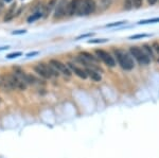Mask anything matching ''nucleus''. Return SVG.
<instances>
[{
	"label": "nucleus",
	"mask_w": 159,
	"mask_h": 158,
	"mask_svg": "<svg viewBox=\"0 0 159 158\" xmlns=\"http://www.w3.org/2000/svg\"><path fill=\"white\" fill-rule=\"evenodd\" d=\"M114 54L116 56L118 64L121 66L122 69L124 70H132L135 67L134 58L129 52L122 50V49H115Z\"/></svg>",
	"instance_id": "nucleus-1"
},
{
	"label": "nucleus",
	"mask_w": 159,
	"mask_h": 158,
	"mask_svg": "<svg viewBox=\"0 0 159 158\" xmlns=\"http://www.w3.org/2000/svg\"><path fill=\"white\" fill-rule=\"evenodd\" d=\"M34 71L37 73L38 75L42 76V78H43V79H46V80L51 79L52 76L60 75L58 71L56 70L52 65H50V64L48 65V64H45V63H39L38 65L35 66Z\"/></svg>",
	"instance_id": "nucleus-2"
},
{
	"label": "nucleus",
	"mask_w": 159,
	"mask_h": 158,
	"mask_svg": "<svg viewBox=\"0 0 159 158\" xmlns=\"http://www.w3.org/2000/svg\"><path fill=\"white\" fill-rule=\"evenodd\" d=\"M129 54L132 55V57H134L140 65L147 66L151 63V58L148 57V55L144 52V50L141 49L139 47H130Z\"/></svg>",
	"instance_id": "nucleus-3"
},
{
	"label": "nucleus",
	"mask_w": 159,
	"mask_h": 158,
	"mask_svg": "<svg viewBox=\"0 0 159 158\" xmlns=\"http://www.w3.org/2000/svg\"><path fill=\"white\" fill-rule=\"evenodd\" d=\"M97 11V3L94 0H82L76 14L79 16H88Z\"/></svg>",
	"instance_id": "nucleus-4"
},
{
	"label": "nucleus",
	"mask_w": 159,
	"mask_h": 158,
	"mask_svg": "<svg viewBox=\"0 0 159 158\" xmlns=\"http://www.w3.org/2000/svg\"><path fill=\"white\" fill-rule=\"evenodd\" d=\"M96 54L98 56L99 60H101L105 65H107L108 67H115L116 66V60L112 56L110 53H108L107 51L102 50V49H98L96 50Z\"/></svg>",
	"instance_id": "nucleus-5"
},
{
	"label": "nucleus",
	"mask_w": 159,
	"mask_h": 158,
	"mask_svg": "<svg viewBox=\"0 0 159 158\" xmlns=\"http://www.w3.org/2000/svg\"><path fill=\"white\" fill-rule=\"evenodd\" d=\"M69 2H70L69 0H58L54 12L55 19H60L61 17L65 16V15H67V9H68Z\"/></svg>",
	"instance_id": "nucleus-6"
},
{
	"label": "nucleus",
	"mask_w": 159,
	"mask_h": 158,
	"mask_svg": "<svg viewBox=\"0 0 159 158\" xmlns=\"http://www.w3.org/2000/svg\"><path fill=\"white\" fill-rule=\"evenodd\" d=\"M50 65H52L53 67L55 68L56 70L58 71V72L63 73L64 75H67V76H71V70L69 69V67L66 64L61 63V61L58 60H51L50 61Z\"/></svg>",
	"instance_id": "nucleus-7"
},
{
	"label": "nucleus",
	"mask_w": 159,
	"mask_h": 158,
	"mask_svg": "<svg viewBox=\"0 0 159 158\" xmlns=\"http://www.w3.org/2000/svg\"><path fill=\"white\" fill-rule=\"evenodd\" d=\"M67 66L69 67V69L72 71V72H74V74L78 75L79 78L83 79V80H86V79L88 78V75H87V73H86V70L83 69V68H80L72 63H68Z\"/></svg>",
	"instance_id": "nucleus-8"
},
{
	"label": "nucleus",
	"mask_w": 159,
	"mask_h": 158,
	"mask_svg": "<svg viewBox=\"0 0 159 158\" xmlns=\"http://www.w3.org/2000/svg\"><path fill=\"white\" fill-rule=\"evenodd\" d=\"M82 0H71L68 4V9H67V15L68 16H72V15L76 14L79 10V7L81 4Z\"/></svg>",
	"instance_id": "nucleus-9"
},
{
	"label": "nucleus",
	"mask_w": 159,
	"mask_h": 158,
	"mask_svg": "<svg viewBox=\"0 0 159 158\" xmlns=\"http://www.w3.org/2000/svg\"><path fill=\"white\" fill-rule=\"evenodd\" d=\"M96 3H97V11L104 12L111 6L112 0H98Z\"/></svg>",
	"instance_id": "nucleus-10"
},
{
	"label": "nucleus",
	"mask_w": 159,
	"mask_h": 158,
	"mask_svg": "<svg viewBox=\"0 0 159 158\" xmlns=\"http://www.w3.org/2000/svg\"><path fill=\"white\" fill-rule=\"evenodd\" d=\"M86 73H87V75L89 76V78L91 79V80H93V81H96V82H100V81L102 80V78H101V74L98 72L97 70H94V69H91V68H86Z\"/></svg>",
	"instance_id": "nucleus-11"
},
{
	"label": "nucleus",
	"mask_w": 159,
	"mask_h": 158,
	"mask_svg": "<svg viewBox=\"0 0 159 158\" xmlns=\"http://www.w3.org/2000/svg\"><path fill=\"white\" fill-rule=\"evenodd\" d=\"M80 56L83 57L84 60H86L87 62H89V63L97 64V63L99 62V58L98 57H96L94 55H92L91 53L87 52V51H83V52H81V53H80Z\"/></svg>",
	"instance_id": "nucleus-12"
},
{
	"label": "nucleus",
	"mask_w": 159,
	"mask_h": 158,
	"mask_svg": "<svg viewBox=\"0 0 159 158\" xmlns=\"http://www.w3.org/2000/svg\"><path fill=\"white\" fill-rule=\"evenodd\" d=\"M142 49L144 50V52L148 55V57H150L151 60H155V52H154L152 46L148 44H144L142 46Z\"/></svg>",
	"instance_id": "nucleus-13"
},
{
	"label": "nucleus",
	"mask_w": 159,
	"mask_h": 158,
	"mask_svg": "<svg viewBox=\"0 0 159 158\" xmlns=\"http://www.w3.org/2000/svg\"><path fill=\"white\" fill-rule=\"evenodd\" d=\"M15 10H16V3H13L12 6L10 7L6 16H4V21H9V20H11L13 17L15 16Z\"/></svg>",
	"instance_id": "nucleus-14"
},
{
	"label": "nucleus",
	"mask_w": 159,
	"mask_h": 158,
	"mask_svg": "<svg viewBox=\"0 0 159 158\" xmlns=\"http://www.w3.org/2000/svg\"><path fill=\"white\" fill-rule=\"evenodd\" d=\"M57 2H58V0H49V2H48L47 7H46V10H45L46 16H47L48 14H50V12L52 11V10L56 7Z\"/></svg>",
	"instance_id": "nucleus-15"
},
{
	"label": "nucleus",
	"mask_w": 159,
	"mask_h": 158,
	"mask_svg": "<svg viewBox=\"0 0 159 158\" xmlns=\"http://www.w3.org/2000/svg\"><path fill=\"white\" fill-rule=\"evenodd\" d=\"M42 16H43V13H40V12L34 13V14H32L29 18H28V22H29V24H31V22H34L35 20H38Z\"/></svg>",
	"instance_id": "nucleus-16"
},
{
	"label": "nucleus",
	"mask_w": 159,
	"mask_h": 158,
	"mask_svg": "<svg viewBox=\"0 0 159 158\" xmlns=\"http://www.w3.org/2000/svg\"><path fill=\"white\" fill-rule=\"evenodd\" d=\"M155 22H159V17H156V18H151V19H145V20H141V21L138 22V25L155 24Z\"/></svg>",
	"instance_id": "nucleus-17"
},
{
	"label": "nucleus",
	"mask_w": 159,
	"mask_h": 158,
	"mask_svg": "<svg viewBox=\"0 0 159 158\" xmlns=\"http://www.w3.org/2000/svg\"><path fill=\"white\" fill-rule=\"evenodd\" d=\"M134 7V0H125L124 2V9L125 10H132Z\"/></svg>",
	"instance_id": "nucleus-18"
},
{
	"label": "nucleus",
	"mask_w": 159,
	"mask_h": 158,
	"mask_svg": "<svg viewBox=\"0 0 159 158\" xmlns=\"http://www.w3.org/2000/svg\"><path fill=\"white\" fill-rule=\"evenodd\" d=\"M107 39H105V38H102V39H90L88 40L89 44H101V43H106Z\"/></svg>",
	"instance_id": "nucleus-19"
},
{
	"label": "nucleus",
	"mask_w": 159,
	"mask_h": 158,
	"mask_svg": "<svg viewBox=\"0 0 159 158\" xmlns=\"http://www.w3.org/2000/svg\"><path fill=\"white\" fill-rule=\"evenodd\" d=\"M126 24V21H118V22H112V24H108L106 25L107 28H112V27H118V25H124Z\"/></svg>",
	"instance_id": "nucleus-20"
},
{
	"label": "nucleus",
	"mask_w": 159,
	"mask_h": 158,
	"mask_svg": "<svg viewBox=\"0 0 159 158\" xmlns=\"http://www.w3.org/2000/svg\"><path fill=\"white\" fill-rule=\"evenodd\" d=\"M22 53L21 52H14V53H11V54H7V58H16V57H18V56H20Z\"/></svg>",
	"instance_id": "nucleus-21"
},
{
	"label": "nucleus",
	"mask_w": 159,
	"mask_h": 158,
	"mask_svg": "<svg viewBox=\"0 0 159 158\" xmlns=\"http://www.w3.org/2000/svg\"><path fill=\"white\" fill-rule=\"evenodd\" d=\"M150 36L148 34H136L129 37V39H137V38H143V37H148Z\"/></svg>",
	"instance_id": "nucleus-22"
},
{
	"label": "nucleus",
	"mask_w": 159,
	"mask_h": 158,
	"mask_svg": "<svg viewBox=\"0 0 159 158\" xmlns=\"http://www.w3.org/2000/svg\"><path fill=\"white\" fill-rule=\"evenodd\" d=\"M143 0H134V7L136 9H139V7L142 6Z\"/></svg>",
	"instance_id": "nucleus-23"
},
{
	"label": "nucleus",
	"mask_w": 159,
	"mask_h": 158,
	"mask_svg": "<svg viewBox=\"0 0 159 158\" xmlns=\"http://www.w3.org/2000/svg\"><path fill=\"white\" fill-rule=\"evenodd\" d=\"M152 48H153V50L155 51V52H157L158 54H159V44L157 42H155L154 44L152 45Z\"/></svg>",
	"instance_id": "nucleus-24"
},
{
	"label": "nucleus",
	"mask_w": 159,
	"mask_h": 158,
	"mask_svg": "<svg viewBox=\"0 0 159 158\" xmlns=\"http://www.w3.org/2000/svg\"><path fill=\"white\" fill-rule=\"evenodd\" d=\"M27 32L25 30H18V31H14L12 33L13 35H18V34H25V33Z\"/></svg>",
	"instance_id": "nucleus-25"
},
{
	"label": "nucleus",
	"mask_w": 159,
	"mask_h": 158,
	"mask_svg": "<svg viewBox=\"0 0 159 158\" xmlns=\"http://www.w3.org/2000/svg\"><path fill=\"white\" fill-rule=\"evenodd\" d=\"M158 2V0H148V3L150 4V6H154V4H156Z\"/></svg>",
	"instance_id": "nucleus-26"
},
{
	"label": "nucleus",
	"mask_w": 159,
	"mask_h": 158,
	"mask_svg": "<svg viewBox=\"0 0 159 158\" xmlns=\"http://www.w3.org/2000/svg\"><path fill=\"white\" fill-rule=\"evenodd\" d=\"M37 54H38L37 51H34V52H32V53H28L27 56L28 57H31V56H34V55H37Z\"/></svg>",
	"instance_id": "nucleus-27"
},
{
	"label": "nucleus",
	"mask_w": 159,
	"mask_h": 158,
	"mask_svg": "<svg viewBox=\"0 0 159 158\" xmlns=\"http://www.w3.org/2000/svg\"><path fill=\"white\" fill-rule=\"evenodd\" d=\"M90 35H92L91 33H88V34H84V35H81V36H79L78 38H76V40L80 39V38H84V37H88V36H90Z\"/></svg>",
	"instance_id": "nucleus-28"
},
{
	"label": "nucleus",
	"mask_w": 159,
	"mask_h": 158,
	"mask_svg": "<svg viewBox=\"0 0 159 158\" xmlns=\"http://www.w3.org/2000/svg\"><path fill=\"white\" fill-rule=\"evenodd\" d=\"M2 9H3V3H2L1 0H0V12L2 11Z\"/></svg>",
	"instance_id": "nucleus-29"
},
{
	"label": "nucleus",
	"mask_w": 159,
	"mask_h": 158,
	"mask_svg": "<svg viewBox=\"0 0 159 158\" xmlns=\"http://www.w3.org/2000/svg\"><path fill=\"white\" fill-rule=\"evenodd\" d=\"M9 46H7V47H1V48H0V50H6V49H9Z\"/></svg>",
	"instance_id": "nucleus-30"
},
{
	"label": "nucleus",
	"mask_w": 159,
	"mask_h": 158,
	"mask_svg": "<svg viewBox=\"0 0 159 158\" xmlns=\"http://www.w3.org/2000/svg\"><path fill=\"white\" fill-rule=\"evenodd\" d=\"M4 2H10V1H12V0H3Z\"/></svg>",
	"instance_id": "nucleus-31"
},
{
	"label": "nucleus",
	"mask_w": 159,
	"mask_h": 158,
	"mask_svg": "<svg viewBox=\"0 0 159 158\" xmlns=\"http://www.w3.org/2000/svg\"><path fill=\"white\" fill-rule=\"evenodd\" d=\"M158 1H159V0H158Z\"/></svg>",
	"instance_id": "nucleus-32"
},
{
	"label": "nucleus",
	"mask_w": 159,
	"mask_h": 158,
	"mask_svg": "<svg viewBox=\"0 0 159 158\" xmlns=\"http://www.w3.org/2000/svg\"><path fill=\"white\" fill-rule=\"evenodd\" d=\"M158 61H159V60H158Z\"/></svg>",
	"instance_id": "nucleus-33"
}]
</instances>
